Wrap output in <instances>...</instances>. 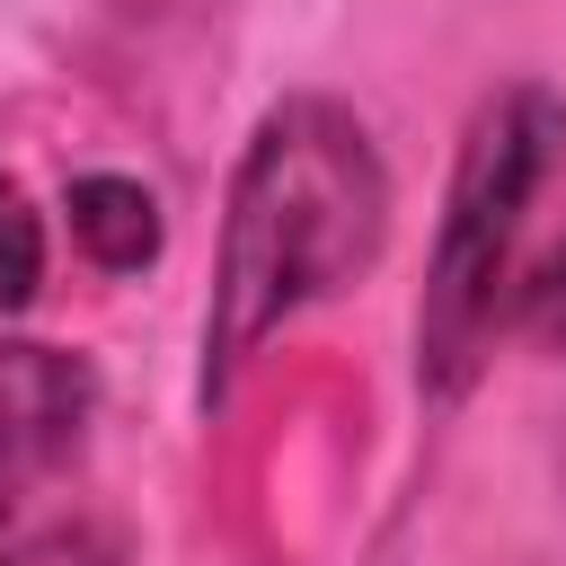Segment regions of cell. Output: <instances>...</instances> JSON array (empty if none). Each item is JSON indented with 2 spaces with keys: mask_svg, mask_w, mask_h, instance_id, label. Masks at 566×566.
Instances as JSON below:
<instances>
[{
  "mask_svg": "<svg viewBox=\"0 0 566 566\" xmlns=\"http://www.w3.org/2000/svg\"><path fill=\"white\" fill-rule=\"evenodd\" d=\"M35 292H44V212L0 168V310H27Z\"/></svg>",
  "mask_w": 566,
  "mask_h": 566,
  "instance_id": "8992f818",
  "label": "cell"
},
{
  "mask_svg": "<svg viewBox=\"0 0 566 566\" xmlns=\"http://www.w3.org/2000/svg\"><path fill=\"white\" fill-rule=\"evenodd\" d=\"M504 327H513L522 345H539L548 363H566V230H557L548 248L522 256L513 301H504Z\"/></svg>",
  "mask_w": 566,
  "mask_h": 566,
  "instance_id": "5b68a950",
  "label": "cell"
},
{
  "mask_svg": "<svg viewBox=\"0 0 566 566\" xmlns=\"http://www.w3.org/2000/svg\"><path fill=\"white\" fill-rule=\"evenodd\" d=\"M62 212H71V248H80L97 274H142V265H159V248H168L159 195H150L142 177H115V168L71 177Z\"/></svg>",
  "mask_w": 566,
  "mask_h": 566,
  "instance_id": "277c9868",
  "label": "cell"
},
{
  "mask_svg": "<svg viewBox=\"0 0 566 566\" xmlns=\"http://www.w3.org/2000/svg\"><path fill=\"white\" fill-rule=\"evenodd\" d=\"M380 239H389V168L371 124L345 97H310V88L265 106L221 195L195 398L212 407L283 318L371 274Z\"/></svg>",
  "mask_w": 566,
  "mask_h": 566,
  "instance_id": "6da1fadb",
  "label": "cell"
},
{
  "mask_svg": "<svg viewBox=\"0 0 566 566\" xmlns=\"http://www.w3.org/2000/svg\"><path fill=\"white\" fill-rule=\"evenodd\" d=\"M0 566H106V557H97V539H88V531L53 522V531H27V539H18Z\"/></svg>",
  "mask_w": 566,
  "mask_h": 566,
  "instance_id": "52a82bcc",
  "label": "cell"
},
{
  "mask_svg": "<svg viewBox=\"0 0 566 566\" xmlns=\"http://www.w3.org/2000/svg\"><path fill=\"white\" fill-rule=\"evenodd\" d=\"M557 177H566V97L539 80L495 88L460 133L433 256H424V292H416V389L433 407L478 389L495 327H504V301H513V274H522L531 212Z\"/></svg>",
  "mask_w": 566,
  "mask_h": 566,
  "instance_id": "7a4b0ae2",
  "label": "cell"
},
{
  "mask_svg": "<svg viewBox=\"0 0 566 566\" xmlns=\"http://www.w3.org/2000/svg\"><path fill=\"white\" fill-rule=\"evenodd\" d=\"M88 407H97V380L80 354L0 336V522L27 513L62 469H80Z\"/></svg>",
  "mask_w": 566,
  "mask_h": 566,
  "instance_id": "3957f363",
  "label": "cell"
}]
</instances>
